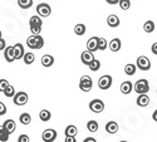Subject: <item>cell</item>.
I'll list each match as a JSON object with an SVG mask.
<instances>
[{"label":"cell","instance_id":"obj_8","mask_svg":"<svg viewBox=\"0 0 157 142\" xmlns=\"http://www.w3.org/2000/svg\"><path fill=\"white\" fill-rule=\"evenodd\" d=\"M28 99H29V97L25 92H18L13 97V101H14L17 106H24L25 103H28Z\"/></svg>","mask_w":157,"mask_h":142},{"label":"cell","instance_id":"obj_27","mask_svg":"<svg viewBox=\"0 0 157 142\" xmlns=\"http://www.w3.org/2000/svg\"><path fill=\"white\" fill-rule=\"evenodd\" d=\"M23 60H24L25 64H32V63H34V60H35V56H34L33 53H30V52H28V53L24 54Z\"/></svg>","mask_w":157,"mask_h":142},{"label":"cell","instance_id":"obj_48","mask_svg":"<svg viewBox=\"0 0 157 142\" xmlns=\"http://www.w3.org/2000/svg\"><path fill=\"white\" fill-rule=\"evenodd\" d=\"M131 2H132V0H131Z\"/></svg>","mask_w":157,"mask_h":142},{"label":"cell","instance_id":"obj_6","mask_svg":"<svg viewBox=\"0 0 157 142\" xmlns=\"http://www.w3.org/2000/svg\"><path fill=\"white\" fill-rule=\"evenodd\" d=\"M112 82H113L112 77H111V75H108V74H104V75H102V77H101L99 81H98V87H99L101 89H103V91H107V89H109V88H111Z\"/></svg>","mask_w":157,"mask_h":142},{"label":"cell","instance_id":"obj_9","mask_svg":"<svg viewBox=\"0 0 157 142\" xmlns=\"http://www.w3.org/2000/svg\"><path fill=\"white\" fill-rule=\"evenodd\" d=\"M89 109L94 113H101L104 109V103L101 99H93L89 103Z\"/></svg>","mask_w":157,"mask_h":142},{"label":"cell","instance_id":"obj_46","mask_svg":"<svg viewBox=\"0 0 157 142\" xmlns=\"http://www.w3.org/2000/svg\"><path fill=\"white\" fill-rule=\"evenodd\" d=\"M120 142H127V141H120Z\"/></svg>","mask_w":157,"mask_h":142},{"label":"cell","instance_id":"obj_19","mask_svg":"<svg viewBox=\"0 0 157 142\" xmlns=\"http://www.w3.org/2000/svg\"><path fill=\"white\" fill-rule=\"evenodd\" d=\"M106 131L111 135L113 133H117V131H118V125H117V122L114 121H109L107 125H106Z\"/></svg>","mask_w":157,"mask_h":142},{"label":"cell","instance_id":"obj_22","mask_svg":"<svg viewBox=\"0 0 157 142\" xmlns=\"http://www.w3.org/2000/svg\"><path fill=\"white\" fill-rule=\"evenodd\" d=\"M39 118H40V121H43V122H48L52 118V113L48 109H42L40 113H39Z\"/></svg>","mask_w":157,"mask_h":142},{"label":"cell","instance_id":"obj_11","mask_svg":"<svg viewBox=\"0 0 157 142\" xmlns=\"http://www.w3.org/2000/svg\"><path fill=\"white\" fill-rule=\"evenodd\" d=\"M4 58L6 62L11 63L15 60V52H14V45L13 47H6L4 49Z\"/></svg>","mask_w":157,"mask_h":142},{"label":"cell","instance_id":"obj_43","mask_svg":"<svg viewBox=\"0 0 157 142\" xmlns=\"http://www.w3.org/2000/svg\"><path fill=\"white\" fill-rule=\"evenodd\" d=\"M83 142H97V141H96V138H93V137H87Z\"/></svg>","mask_w":157,"mask_h":142},{"label":"cell","instance_id":"obj_45","mask_svg":"<svg viewBox=\"0 0 157 142\" xmlns=\"http://www.w3.org/2000/svg\"><path fill=\"white\" fill-rule=\"evenodd\" d=\"M0 39H2V30H0Z\"/></svg>","mask_w":157,"mask_h":142},{"label":"cell","instance_id":"obj_30","mask_svg":"<svg viewBox=\"0 0 157 142\" xmlns=\"http://www.w3.org/2000/svg\"><path fill=\"white\" fill-rule=\"evenodd\" d=\"M86 30H87V28H86L84 24H77L74 27V33L77 35H83L86 33Z\"/></svg>","mask_w":157,"mask_h":142},{"label":"cell","instance_id":"obj_34","mask_svg":"<svg viewBox=\"0 0 157 142\" xmlns=\"http://www.w3.org/2000/svg\"><path fill=\"white\" fill-rule=\"evenodd\" d=\"M118 4L122 10H128L131 8V0H120Z\"/></svg>","mask_w":157,"mask_h":142},{"label":"cell","instance_id":"obj_18","mask_svg":"<svg viewBox=\"0 0 157 142\" xmlns=\"http://www.w3.org/2000/svg\"><path fill=\"white\" fill-rule=\"evenodd\" d=\"M108 45H109V49L112 52H118L121 49V47H122V43H121V40L118 39V38H114V39H112L109 42Z\"/></svg>","mask_w":157,"mask_h":142},{"label":"cell","instance_id":"obj_35","mask_svg":"<svg viewBox=\"0 0 157 142\" xmlns=\"http://www.w3.org/2000/svg\"><path fill=\"white\" fill-rule=\"evenodd\" d=\"M107 48V40L104 38H98V50H104Z\"/></svg>","mask_w":157,"mask_h":142},{"label":"cell","instance_id":"obj_40","mask_svg":"<svg viewBox=\"0 0 157 142\" xmlns=\"http://www.w3.org/2000/svg\"><path fill=\"white\" fill-rule=\"evenodd\" d=\"M65 142H77L74 136H65Z\"/></svg>","mask_w":157,"mask_h":142},{"label":"cell","instance_id":"obj_28","mask_svg":"<svg viewBox=\"0 0 157 142\" xmlns=\"http://www.w3.org/2000/svg\"><path fill=\"white\" fill-rule=\"evenodd\" d=\"M143 30L146 33H152L155 30V23L152 20H147L145 24H143Z\"/></svg>","mask_w":157,"mask_h":142},{"label":"cell","instance_id":"obj_15","mask_svg":"<svg viewBox=\"0 0 157 142\" xmlns=\"http://www.w3.org/2000/svg\"><path fill=\"white\" fill-rule=\"evenodd\" d=\"M133 91V83L129 82V81H126L121 84V92L123 94H129L131 92Z\"/></svg>","mask_w":157,"mask_h":142},{"label":"cell","instance_id":"obj_5","mask_svg":"<svg viewBox=\"0 0 157 142\" xmlns=\"http://www.w3.org/2000/svg\"><path fill=\"white\" fill-rule=\"evenodd\" d=\"M136 63H137V64H136L137 68L141 69V71H143V72H146V71H150V69H151V62H150V59H148L146 56H141V57H138Z\"/></svg>","mask_w":157,"mask_h":142},{"label":"cell","instance_id":"obj_12","mask_svg":"<svg viewBox=\"0 0 157 142\" xmlns=\"http://www.w3.org/2000/svg\"><path fill=\"white\" fill-rule=\"evenodd\" d=\"M81 59H82V63L86 64V66H89L90 63H92L94 60V56L92 52H89V50H84L82 56H81Z\"/></svg>","mask_w":157,"mask_h":142},{"label":"cell","instance_id":"obj_33","mask_svg":"<svg viewBox=\"0 0 157 142\" xmlns=\"http://www.w3.org/2000/svg\"><path fill=\"white\" fill-rule=\"evenodd\" d=\"M88 67H89V69L92 71V72H97V71H99V68H101V62L97 60V59H94Z\"/></svg>","mask_w":157,"mask_h":142},{"label":"cell","instance_id":"obj_7","mask_svg":"<svg viewBox=\"0 0 157 142\" xmlns=\"http://www.w3.org/2000/svg\"><path fill=\"white\" fill-rule=\"evenodd\" d=\"M36 13H38V15L39 17H49L50 15V13H52V8L50 5H48L47 3H40V4H38L36 5Z\"/></svg>","mask_w":157,"mask_h":142},{"label":"cell","instance_id":"obj_26","mask_svg":"<svg viewBox=\"0 0 157 142\" xmlns=\"http://www.w3.org/2000/svg\"><path fill=\"white\" fill-rule=\"evenodd\" d=\"M19 121L23 125H29L32 122V116L29 113H21L20 117H19Z\"/></svg>","mask_w":157,"mask_h":142},{"label":"cell","instance_id":"obj_36","mask_svg":"<svg viewBox=\"0 0 157 142\" xmlns=\"http://www.w3.org/2000/svg\"><path fill=\"white\" fill-rule=\"evenodd\" d=\"M8 86H9V82L6 79H0V92L4 93V91L6 89Z\"/></svg>","mask_w":157,"mask_h":142},{"label":"cell","instance_id":"obj_47","mask_svg":"<svg viewBox=\"0 0 157 142\" xmlns=\"http://www.w3.org/2000/svg\"><path fill=\"white\" fill-rule=\"evenodd\" d=\"M156 93H157V91H156Z\"/></svg>","mask_w":157,"mask_h":142},{"label":"cell","instance_id":"obj_23","mask_svg":"<svg viewBox=\"0 0 157 142\" xmlns=\"http://www.w3.org/2000/svg\"><path fill=\"white\" fill-rule=\"evenodd\" d=\"M64 133H65V136H74V137H75L77 133H78V130H77L75 126L69 125V126H67V128H65Z\"/></svg>","mask_w":157,"mask_h":142},{"label":"cell","instance_id":"obj_38","mask_svg":"<svg viewBox=\"0 0 157 142\" xmlns=\"http://www.w3.org/2000/svg\"><path fill=\"white\" fill-rule=\"evenodd\" d=\"M6 113V106L4 105L3 102H0V116H3Z\"/></svg>","mask_w":157,"mask_h":142},{"label":"cell","instance_id":"obj_20","mask_svg":"<svg viewBox=\"0 0 157 142\" xmlns=\"http://www.w3.org/2000/svg\"><path fill=\"white\" fill-rule=\"evenodd\" d=\"M42 64L43 67H52L54 64V58L49 54H45L42 57Z\"/></svg>","mask_w":157,"mask_h":142},{"label":"cell","instance_id":"obj_25","mask_svg":"<svg viewBox=\"0 0 157 142\" xmlns=\"http://www.w3.org/2000/svg\"><path fill=\"white\" fill-rule=\"evenodd\" d=\"M10 133L6 131V128L4 126H0V141L2 142H6L9 140Z\"/></svg>","mask_w":157,"mask_h":142},{"label":"cell","instance_id":"obj_44","mask_svg":"<svg viewBox=\"0 0 157 142\" xmlns=\"http://www.w3.org/2000/svg\"><path fill=\"white\" fill-rule=\"evenodd\" d=\"M152 118H153V121H155V122H157V109L152 113Z\"/></svg>","mask_w":157,"mask_h":142},{"label":"cell","instance_id":"obj_14","mask_svg":"<svg viewBox=\"0 0 157 142\" xmlns=\"http://www.w3.org/2000/svg\"><path fill=\"white\" fill-rule=\"evenodd\" d=\"M150 105V97L147 94H138L137 97V106L140 107H147Z\"/></svg>","mask_w":157,"mask_h":142},{"label":"cell","instance_id":"obj_1","mask_svg":"<svg viewBox=\"0 0 157 142\" xmlns=\"http://www.w3.org/2000/svg\"><path fill=\"white\" fill-rule=\"evenodd\" d=\"M27 45L30 49H42L44 47V39L40 34L38 35H30L28 39H27Z\"/></svg>","mask_w":157,"mask_h":142},{"label":"cell","instance_id":"obj_29","mask_svg":"<svg viewBox=\"0 0 157 142\" xmlns=\"http://www.w3.org/2000/svg\"><path fill=\"white\" fill-rule=\"evenodd\" d=\"M18 5L21 9H29L33 5V0H18Z\"/></svg>","mask_w":157,"mask_h":142},{"label":"cell","instance_id":"obj_2","mask_svg":"<svg viewBox=\"0 0 157 142\" xmlns=\"http://www.w3.org/2000/svg\"><path fill=\"white\" fill-rule=\"evenodd\" d=\"M42 24H43V21H42V19H40V17H36V15L32 17L30 20H29L30 32H32L34 35L40 34V32H42Z\"/></svg>","mask_w":157,"mask_h":142},{"label":"cell","instance_id":"obj_41","mask_svg":"<svg viewBox=\"0 0 157 142\" xmlns=\"http://www.w3.org/2000/svg\"><path fill=\"white\" fill-rule=\"evenodd\" d=\"M151 50H152V53H153L155 56H157V42L152 44V47H151Z\"/></svg>","mask_w":157,"mask_h":142},{"label":"cell","instance_id":"obj_21","mask_svg":"<svg viewBox=\"0 0 157 142\" xmlns=\"http://www.w3.org/2000/svg\"><path fill=\"white\" fill-rule=\"evenodd\" d=\"M3 126L6 128V131L9 132V133H13L15 131V122L13 121V120H6L4 123H3Z\"/></svg>","mask_w":157,"mask_h":142},{"label":"cell","instance_id":"obj_4","mask_svg":"<svg viewBox=\"0 0 157 142\" xmlns=\"http://www.w3.org/2000/svg\"><path fill=\"white\" fill-rule=\"evenodd\" d=\"M93 87V81L89 75H82L79 81V88L83 92H89Z\"/></svg>","mask_w":157,"mask_h":142},{"label":"cell","instance_id":"obj_10","mask_svg":"<svg viewBox=\"0 0 157 142\" xmlns=\"http://www.w3.org/2000/svg\"><path fill=\"white\" fill-rule=\"evenodd\" d=\"M42 138L44 142H54L57 138V131L53 128H48L42 133Z\"/></svg>","mask_w":157,"mask_h":142},{"label":"cell","instance_id":"obj_31","mask_svg":"<svg viewBox=\"0 0 157 142\" xmlns=\"http://www.w3.org/2000/svg\"><path fill=\"white\" fill-rule=\"evenodd\" d=\"M87 128H88V131L89 132H97V130H98V123H97V121H89L88 123H87Z\"/></svg>","mask_w":157,"mask_h":142},{"label":"cell","instance_id":"obj_37","mask_svg":"<svg viewBox=\"0 0 157 142\" xmlns=\"http://www.w3.org/2000/svg\"><path fill=\"white\" fill-rule=\"evenodd\" d=\"M29 137L27 135H20L19 138H18V142H29Z\"/></svg>","mask_w":157,"mask_h":142},{"label":"cell","instance_id":"obj_32","mask_svg":"<svg viewBox=\"0 0 157 142\" xmlns=\"http://www.w3.org/2000/svg\"><path fill=\"white\" fill-rule=\"evenodd\" d=\"M4 94H5V97H14L15 96V89H14V87H13L11 84H9L8 87H6V89L4 91Z\"/></svg>","mask_w":157,"mask_h":142},{"label":"cell","instance_id":"obj_42","mask_svg":"<svg viewBox=\"0 0 157 142\" xmlns=\"http://www.w3.org/2000/svg\"><path fill=\"white\" fill-rule=\"evenodd\" d=\"M106 2L111 5H116V4H118L120 3V0H106Z\"/></svg>","mask_w":157,"mask_h":142},{"label":"cell","instance_id":"obj_17","mask_svg":"<svg viewBox=\"0 0 157 142\" xmlns=\"http://www.w3.org/2000/svg\"><path fill=\"white\" fill-rule=\"evenodd\" d=\"M107 24L109 25L111 28H117L120 25V18L114 15V14H111L108 18H107Z\"/></svg>","mask_w":157,"mask_h":142},{"label":"cell","instance_id":"obj_13","mask_svg":"<svg viewBox=\"0 0 157 142\" xmlns=\"http://www.w3.org/2000/svg\"><path fill=\"white\" fill-rule=\"evenodd\" d=\"M87 50L92 52V53L96 50H98V36L89 38L88 42H87Z\"/></svg>","mask_w":157,"mask_h":142},{"label":"cell","instance_id":"obj_39","mask_svg":"<svg viewBox=\"0 0 157 142\" xmlns=\"http://www.w3.org/2000/svg\"><path fill=\"white\" fill-rule=\"evenodd\" d=\"M5 48H6V42L2 38V39H0V50H4Z\"/></svg>","mask_w":157,"mask_h":142},{"label":"cell","instance_id":"obj_16","mask_svg":"<svg viewBox=\"0 0 157 142\" xmlns=\"http://www.w3.org/2000/svg\"><path fill=\"white\" fill-rule=\"evenodd\" d=\"M14 52H15V59H17V60H18V59H23V57H24V54H25V50H24L23 44L17 43V44L14 45Z\"/></svg>","mask_w":157,"mask_h":142},{"label":"cell","instance_id":"obj_24","mask_svg":"<svg viewBox=\"0 0 157 142\" xmlns=\"http://www.w3.org/2000/svg\"><path fill=\"white\" fill-rule=\"evenodd\" d=\"M136 69H137L136 64L129 63V64H127V66L124 67V73H126L127 75H133V74L136 73Z\"/></svg>","mask_w":157,"mask_h":142},{"label":"cell","instance_id":"obj_3","mask_svg":"<svg viewBox=\"0 0 157 142\" xmlns=\"http://www.w3.org/2000/svg\"><path fill=\"white\" fill-rule=\"evenodd\" d=\"M133 89L135 92L138 94H146L150 91V84L147 79H138L135 84H133Z\"/></svg>","mask_w":157,"mask_h":142}]
</instances>
